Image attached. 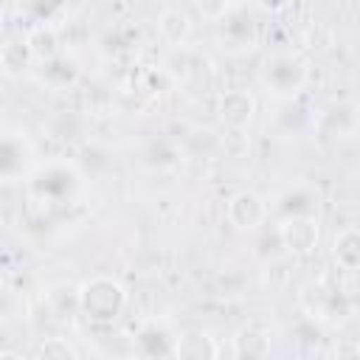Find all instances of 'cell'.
<instances>
[{"label": "cell", "instance_id": "277c9868", "mask_svg": "<svg viewBox=\"0 0 360 360\" xmlns=\"http://www.w3.org/2000/svg\"><path fill=\"white\" fill-rule=\"evenodd\" d=\"M225 214L236 231H256L267 219V202L256 191H236L228 200Z\"/></svg>", "mask_w": 360, "mask_h": 360}, {"label": "cell", "instance_id": "4fadbf2b", "mask_svg": "<svg viewBox=\"0 0 360 360\" xmlns=\"http://www.w3.org/2000/svg\"><path fill=\"white\" fill-rule=\"evenodd\" d=\"M34 360H79V352H76V346L68 338L51 335V338L37 343Z\"/></svg>", "mask_w": 360, "mask_h": 360}, {"label": "cell", "instance_id": "52a82bcc", "mask_svg": "<svg viewBox=\"0 0 360 360\" xmlns=\"http://www.w3.org/2000/svg\"><path fill=\"white\" fill-rule=\"evenodd\" d=\"M135 349L141 360H174V335L163 323H146L135 338Z\"/></svg>", "mask_w": 360, "mask_h": 360}, {"label": "cell", "instance_id": "7c38bea8", "mask_svg": "<svg viewBox=\"0 0 360 360\" xmlns=\"http://www.w3.org/2000/svg\"><path fill=\"white\" fill-rule=\"evenodd\" d=\"M332 259H335L338 267L346 270V273H354V270H357V264H360V233H357L354 225L343 228V231L335 236Z\"/></svg>", "mask_w": 360, "mask_h": 360}, {"label": "cell", "instance_id": "2e32d148", "mask_svg": "<svg viewBox=\"0 0 360 360\" xmlns=\"http://www.w3.org/2000/svg\"><path fill=\"white\" fill-rule=\"evenodd\" d=\"M0 25H3V6H0Z\"/></svg>", "mask_w": 360, "mask_h": 360}, {"label": "cell", "instance_id": "8992f818", "mask_svg": "<svg viewBox=\"0 0 360 360\" xmlns=\"http://www.w3.org/2000/svg\"><path fill=\"white\" fill-rule=\"evenodd\" d=\"M217 112H219V121L228 127V129H245L250 121H253V112H256V101L248 90H225L219 96V104H217Z\"/></svg>", "mask_w": 360, "mask_h": 360}, {"label": "cell", "instance_id": "6da1fadb", "mask_svg": "<svg viewBox=\"0 0 360 360\" xmlns=\"http://www.w3.org/2000/svg\"><path fill=\"white\" fill-rule=\"evenodd\" d=\"M127 307V290L112 276H93L79 287V315L90 323H112Z\"/></svg>", "mask_w": 360, "mask_h": 360}, {"label": "cell", "instance_id": "ba28073f", "mask_svg": "<svg viewBox=\"0 0 360 360\" xmlns=\"http://www.w3.org/2000/svg\"><path fill=\"white\" fill-rule=\"evenodd\" d=\"M219 346L205 329H183L174 335V360H217Z\"/></svg>", "mask_w": 360, "mask_h": 360}, {"label": "cell", "instance_id": "8fae6325", "mask_svg": "<svg viewBox=\"0 0 360 360\" xmlns=\"http://www.w3.org/2000/svg\"><path fill=\"white\" fill-rule=\"evenodd\" d=\"M22 42H25L31 59H39V62H51V59H56V53H59V37H56V31H53L51 25H45V22L34 25V28L25 34Z\"/></svg>", "mask_w": 360, "mask_h": 360}, {"label": "cell", "instance_id": "9c48e42d", "mask_svg": "<svg viewBox=\"0 0 360 360\" xmlns=\"http://www.w3.org/2000/svg\"><path fill=\"white\" fill-rule=\"evenodd\" d=\"M194 20L183 6H163L158 14V31L169 45H183L191 37Z\"/></svg>", "mask_w": 360, "mask_h": 360}, {"label": "cell", "instance_id": "5b68a950", "mask_svg": "<svg viewBox=\"0 0 360 360\" xmlns=\"http://www.w3.org/2000/svg\"><path fill=\"white\" fill-rule=\"evenodd\" d=\"M222 22V42L225 48H253L259 39L256 20L242 8V6H228V11L217 20Z\"/></svg>", "mask_w": 360, "mask_h": 360}, {"label": "cell", "instance_id": "9a60e30c", "mask_svg": "<svg viewBox=\"0 0 360 360\" xmlns=\"http://www.w3.org/2000/svg\"><path fill=\"white\" fill-rule=\"evenodd\" d=\"M0 360H25V357L17 352H0Z\"/></svg>", "mask_w": 360, "mask_h": 360}, {"label": "cell", "instance_id": "3957f363", "mask_svg": "<svg viewBox=\"0 0 360 360\" xmlns=\"http://www.w3.org/2000/svg\"><path fill=\"white\" fill-rule=\"evenodd\" d=\"M276 236L287 253L309 256L321 242V228L315 217H284L281 225L276 228Z\"/></svg>", "mask_w": 360, "mask_h": 360}, {"label": "cell", "instance_id": "5bb4252c", "mask_svg": "<svg viewBox=\"0 0 360 360\" xmlns=\"http://www.w3.org/2000/svg\"><path fill=\"white\" fill-rule=\"evenodd\" d=\"M335 360H357V354H354V346L352 343H346L340 352H338V357Z\"/></svg>", "mask_w": 360, "mask_h": 360}, {"label": "cell", "instance_id": "7a4b0ae2", "mask_svg": "<svg viewBox=\"0 0 360 360\" xmlns=\"http://www.w3.org/2000/svg\"><path fill=\"white\" fill-rule=\"evenodd\" d=\"M262 82L267 84L270 93L290 98L307 84V68L292 53H273L262 68Z\"/></svg>", "mask_w": 360, "mask_h": 360}, {"label": "cell", "instance_id": "30bf717a", "mask_svg": "<svg viewBox=\"0 0 360 360\" xmlns=\"http://www.w3.org/2000/svg\"><path fill=\"white\" fill-rule=\"evenodd\" d=\"M236 360H264L270 354V332L262 326H242L233 335Z\"/></svg>", "mask_w": 360, "mask_h": 360}]
</instances>
